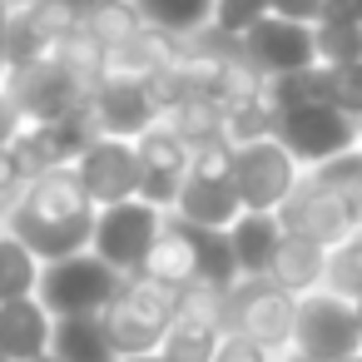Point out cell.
<instances>
[{
    "mask_svg": "<svg viewBox=\"0 0 362 362\" xmlns=\"http://www.w3.org/2000/svg\"><path fill=\"white\" fill-rule=\"evenodd\" d=\"M169 214L184 218V223L228 233V228L243 218V204H238L233 184H218V179H184V189H179V199H174Z\"/></svg>",
    "mask_w": 362,
    "mask_h": 362,
    "instance_id": "18",
    "label": "cell"
},
{
    "mask_svg": "<svg viewBox=\"0 0 362 362\" xmlns=\"http://www.w3.org/2000/svg\"><path fill=\"white\" fill-rule=\"evenodd\" d=\"M327 293L342 303L362 298V233H352L347 243H337L327 253Z\"/></svg>",
    "mask_w": 362,
    "mask_h": 362,
    "instance_id": "28",
    "label": "cell"
},
{
    "mask_svg": "<svg viewBox=\"0 0 362 362\" xmlns=\"http://www.w3.org/2000/svg\"><path fill=\"white\" fill-rule=\"evenodd\" d=\"M50 332L55 317L45 313L40 298H21L0 308V362H40L50 357Z\"/></svg>",
    "mask_w": 362,
    "mask_h": 362,
    "instance_id": "16",
    "label": "cell"
},
{
    "mask_svg": "<svg viewBox=\"0 0 362 362\" xmlns=\"http://www.w3.org/2000/svg\"><path fill=\"white\" fill-rule=\"evenodd\" d=\"M293 327H298V298H288L268 278H243L223 303V332H238L263 352L283 347L293 352Z\"/></svg>",
    "mask_w": 362,
    "mask_h": 362,
    "instance_id": "5",
    "label": "cell"
},
{
    "mask_svg": "<svg viewBox=\"0 0 362 362\" xmlns=\"http://www.w3.org/2000/svg\"><path fill=\"white\" fill-rule=\"evenodd\" d=\"M327 75H332V105L347 119H362V60L347 70H327Z\"/></svg>",
    "mask_w": 362,
    "mask_h": 362,
    "instance_id": "31",
    "label": "cell"
},
{
    "mask_svg": "<svg viewBox=\"0 0 362 362\" xmlns=\"http://www.w3.org/2000/svg\"><path fill=\"white\" fill-rule=\"evenodd\" d=\"M194 248H189V238L174 228V218L164 214V233L154 238V248H149V258H144V268H139V278H154V283H164V288H194Z\"/></svg>",
    "mask_w": 362,
    "mask_h": 362,
    "instance_id": "24",
    "label": "cell"
},
{
    "mask_svg": "<svg viewBox=\"0 0 362 362\" xmlns=\"http://www.w3.org/2000/svg\"><path fill=\"white\" fill-rule=\"evenodd\" d=\"M179 303H184V288H164L154 278H124L119 298L105 308V327H110V342L119 357H144V352H159L164 332L179 322Z\"/></svg>",
    "mask_w": 362,
    "mask_h": 362,
    "instance_id": "2",
    "label": "cell"
},
{
    "mask_svg": "<svg viewBox=\"0 0 362 362\" xmlns=\"http://www.w3.org/2000/svg\"><path fill=\"white\" fill-rule=\"evenodd\" d=\"M293 352L313 362H347L362 352V322L352 303L332 298L327 288L298 303V327H293Z\"/></svg>",
    "mask_w": 362,
    "mask_h": 362,
    "instance_id": "8",
    "label": "cell"
},
{
    "mask_svg": "<svg viewBox=\"0 0 362 362\" xmlns=\"http://www.w3.org/2000/svg\"><path fill=\"white\" fill-rule=\"evenodd\" d=\"M16 11H40V6H70V0H11Z\"/></svg>",
    "mask_w": 362,
    "mask_h": 362,
    "instance_id": "37",
    "label": "cell"
},
{
    "mask_svg": "<svg viewBox=\"0 0 362 362\" xmlns=\"http://www.w3.org/2000/svg\"><path fill=\"white\" fill-rule=\"evenodd\" d=\"M139 11V21L154 30V35H169V40H199L214 30V6L218 0H129Z\"/></svg>",
    "mask_w": 362,
    "mask_h": 362,
    "instance_id": "22",
    "label": "cell"
},
{
    "mask_svg": "<svg viewBox=\"0 0 362 362\" xmlns=\"http://www.w3.org/2000/svg\"><path fill=\"white\" fill-rule=\"evenodd\" d=\"M347 362H362V352H357V357H347Z\"/></svg>",
    "mask_w": 362,
    "mask_h": 362,
    "instance_id": "42",
    "label": "cell"
},
{
    "mask_svg": "<svg viewBox=\"0 0 362 362\" xmlns=\"http://www.w3.org/2000/svg\"><path fill=\"white\" fill-rule=\"evenodd\" d=\"M95 204L85 199L75 169H50V174H35L21 199L0 214L11 238H21L40 263H65L75 253H90V238H95Z\"/></svg>",
    "mask_w": 362,
    "mask_h": 362,
    "instance_id": "1",
    "label": "cell"
},
{
    "mask_svg": "<svg viewBox=\"0 0 362 362\" xmlns=\"http://www.w3.org/2000/svg\"><path fill=\"white\" fill-rule=\"evenodd\" d=\"M243 65L258 80H283V75H303L317 65V35L313 25L283 21V16H263L243 40H238Z\"/></svg>",
    "mask_w": 362,
    "mask_h": 362,
    "instance_id": "9",
    "label": "cell"
},
{
    "mask_svg": "<svg viewBox=\"0 0 362 362\" xmlns=\"http://www.w3.org/2000/svg\"><path fill=\"white\" fill-rule=\"evenodd\" d=\"M11 16H16V6H11V0H0V90H6V80H11V60H6V40H11Z\"/></svg>",
    "mask_w": 362,
    "mask_h": 362,
    "instance_id": "35",
    "label": "cell"
},
{
    "mask_svg": "<svg viewBox=\"0 0 362 362\" xmlns=\"http://www.w3.org/2000/svg\"><path fill=\"white\" fill-rule=\"evenodd\" d=\"M25 184H30V174H25L21 154H16V149H0V214H6V209L21 199Z\"/></svg>",
    "mask_w": 362,
    "mask_h": 362,
    "instance_id": "32",
    "label": "cell"
},
{
    "mask_svg": "<svg viewBox=\"0 0 362 362\" xmlns=\"http://www.w3.org/2000/svg\"><path fill=\"white\" fill-rule=\"evenodd\" d=\"M50 357L55 362H119V352L110 342V327H105V313H95V317H55Z\"/></svg>",
    "mask_w": 362,
    "mask_h": 362,
    "instance_id": "23",
    "label": "cell"
},
{
    "mask_svg": "<svg viewBox=\"0 0 362 362\" xmlns=\"http://www.w3.org/2000/svg\"><path fill=\"white\" fill-rule=\"evenodd\" d=\"M70 6L80 11V30H85L105 55L149 35V25L139 21V11L129 6V0H70Z\"/></svg>",
    "mask_w": 362,
    "mask_h": 362,
    "instance_id": "19",
    "label": "cell"
},
{
    "mask_svg": "<svg viewBox=\"0 0 362 362\" xmlns=\"http://www.w3.org/2000/svg\"><path fill=\"white\" fill-rule=\"evenodd\" d=\"M214 362H273V352H263L258 342H248V337H238V332H223Z\"/></svg>",
    "mask_w": 362,
    "mask_h": 362,
    "instance_id": "34",
    "label": "cell"
},
{
    "mask_svg": "<svg viewBox=\"0 0 362 362\" xmlns=\"http://www.w3.org/2000/svg\"><path fill=\"white\" fill-rule=\"evenodd\" d=\"M268 283L283 288V293L298 298V303L313 298V293H322V283H327V248L283 233V243H278V253H273V268H268Z\"/></svg>",
    "mask_w": 362,
    "mask_h": 362,
    "instance_id": "17",
    "label": "cell"
},
{
    "mask_svg": "<svg viewBox=\"0 0 362 362\" xmlns=\"http://www.w3.org/2000/svg\"><path fill=\"white\" fill-rule=\"evenodd\" d=\"M0 233H6V223H0Z\"/></svg>",
    "mask_w": 362,
    "mask_h": 362,
    "instance_id": "44",
    "label": "cell"
},
{
    "mask_svg": "<svg viewBox=\"0 0 362 362\" xmlns=\"http://www.w3.org/2000/svg\"><path fill=\"white\" fill-rule=\"evenodd\" d=\"M218 342H223V327H209V322H189V317H179V322L164 332L159 357H164V362H214Z\"/></svg>",
    "mask_w": 362,
    "mask_h": 362,
    "instance_id": "27",
    "label": "cell"
},
{
    "mask_svg": "<svg viewBox=\"0 0 362 362\" xmlns=\"http://www.w3.org/2000/svg\"><path fill=\"white\" fill-rule=\"evenodd\" d=\"M119 362H164L159 352H144V357H119Z\"/></svg>",
    "mask_w": 362,
    "mask_h": 362,
    "instance_id": "38",
    "label": "cell"
},
{
    "mask_svg": "<svg viewBox=\"0 0 362 362\" xmlns=\"http://www.w3.org/2000/svg\"><path fill=\"white\" fill-rule=\"evenodd\" d=\"M75 179H80V189L95 209L129 204V199H139V154L124 139H100L95 134L85 144V154L75 159Z\"/></svg>",
    "mask_w": 362,
    "mask_h": 362,
    "instance_id": "11",
    "label": "cell"
},
{
    "mask_svg": "<svg viewBox=\"0 0 362 362\" xmlns=\"http://www.w3.org/2000/svg\"><path fill=\"white\" fill-rule=\"evenodd\" d=\"M337 11V0H273V16L298 21V25H317Z\"/></svg>",
    "mask_w": 362,
    "mask_h": 362,
    "instance_id": "33",
    "label": "cell"
},
{
    "mask_svg": "<svg viewBox=\"0 0 362 362\" xmlns=\"http://www.w3.org/2000/svg\"><path fill=\"white\" fill-rule=\"evenodd\" d=\"M119 288H124V273H115L95 253H75L65 263H45L35 298L45 303L50 317H95L119 298Z\"/></svg>",
    "mask_w": 362,
    "mask_h": 362,
    "instance_id": "4",
    "label": "cell"
},
{
    "mask_svg": "<svg viewBox=\"0 0 362 362\" xmlns=\"http://www.w3.org/2000/svg\"><path fill=\"white\" fill-rule=\"evenodd\" d=\"M342 204H347V218H352V228L362 233V184H357V189H347V194H342Z\"/></svg>",
    "mask_w": 362,
    "mask_h": 362,
    "instance_id": "36",
    "label": "cell"
},
{
    "mask_svg": "<svg viewBox=\"0 0 362 362\" xmlns=\"http://www.w3.org/2000/svg\"><path fill=\"white\" fill-rule=\"evenodd\" d=\"M357 144H362V119H357Z\"/></svg>",
    "mask_w": 362,
    "mask_h": 362,
    "instance_id": "41",
    "label": "cell"
},
{
    "mask_svg": "<svg viewBox=\"0 0 362 362\" xmlns=\"http://www.w3.org/2000/svg\"><path fill=\"white\" fill-rule=\"evenodd\" d=\"M278 243H283V223H278V214H243V218L228 228V248H233L238 278H268Z\"/></svg>",
    "mask_w": 362,
    "mask_h": 362,
    "instance_id": "21",
    "label": "cell"
},
{
    "mask_svg": "<svg viewBox=\"0 0 362 362\" xmlns=\"http://www.w3.org/2000/svg\"><path fill=\"white\" fill-rule=\"evenodd\" d=\"M95 139L90 115H70V119H50V124H25V134L11 144L25 164V174H50V169H75V159L85 154V144Z\"/></svg>",
    "mask_w": 362,
    "mask_h": 362,
    "instance_id": "15",
    "label": "cell"
},
{
    "mask_svg": "<svg viewBox=\"0 0 362 362\" xmlns=\"http://www.w3.org/2000/svg\"><path fill=\"white\" fill-rule=\"evenodd\" d=\"M40 362H55V357H40Z\"/></svg>",
    "mask_w": 362,
    "mask_h": 362,
    "instance_id": "43",
    "label": "cell"
},
{
    "mask_svg": "<svg viewBox=\"0 0 362 362\" xmlns=\"http://www.w3.org/2000/svg\"><path fill=\"white\" fill-rule=\"evenodd\" d=\"M85 115H90L100 139L134 144L139 134H149L164 119V105H159L154 85H95L85 100Z\"/></svg>",
    "mask_w": 362,
    "mask_h": 362,
    "instance_id": "12",
    "label": "cell"
},
{
    "mask_svg": "<svg viewBox=\"0 0 362 362\" xmlns=\"http://www.w3.org/2000/svg\"><path fill=\"white\" fill-rule=\"evenodd\" d=\"M313 184L317 189H327V194H347V189H357L362 184V144L352 149V154H342V159H332V164H322V169H313Z\"/></svg>",
    "mask_w": 362,
    "mask_h": 362,
    "instance_id": "30",
    "label": "cell"
},
{
    "mask_svg": "<svg viewBox=\"0 0 362 362\" xmlns=\"http://www.w3.org/2000/svg\"><path fill=\"white\" fill-rule=\"evenodd\" d=\"M268 115H273L268 134L293 154L298 169H322V164H332V159L357 149V119H347L337 105L303 100V105H278Z\"/></svg>",
    "mask_w": 362,
    "mask_h": 362,
    "instance_id": "3",
    "label": "cell"
},
{
    "mask_svg": "<svg viewBox=\"0 0 362 362\" xmlns=\"http://www.w3.org/2000/svg\"><path fill=\"white\" fill-rule=\"evenodd\" d=\"M164 233V214L149 209L144 199H129V204H115V209H100L95 214V238H90V253L105 258L115 273L134 278L154 248V238Z\"/></svg>",
    "mask_w": 362,
    "mask_h": 362,
    "instance_id": "7",
    "label": "cell"
},
{
    "mask_svg": "<svg viewBox=\"0 0 362 362\" xmlns=\"http://www.w3.org/2000/svg\"><path fill=\"white\" fill-rule=\"evenodd\" d=\"M40 273H45V263L21 238L0 233V308L21 303V298H35L40 293Z\"/></svg>",
    "mask_w": 362,
    "mask_h": 362,
    "instance_id": "26",
    "label": "cell"
},
{
    "mask_svg": "<svg viewBox=\"0 0 362 362\" xmlns=\"http://www.w3.org/2000/svg\"><path fill=\"white\" fill-rule=\"evenodd\" d=\"M174 218V214H169ZM174 228L189 238V248H194V283L199 288H214V293H233L243 278H238V263H233V248H228V233H218V228H199V223H184V218H174Z\"/></svg>",
    "mask_w": 362,
    "mask_h": 362,
    "instance_id": "20",
    "label": "cell"
},
{
    "mask_svg": "<svg viewBox=\"0 0 362 362\" xmlns=\"http://www.w3.org/2000/svg\"><path fill=\"white\" fill-rule=\"evenodd\" d=\"M283 362H313V357H303V352H288V357H283Z\"/></svg>",
    "mask_w": 362,
    "mask_h": 362,
    "instance_id": "39",
    "label": "cell"
},
{
    "mask_svg": "<svg viewBox=\"0 0 362 362\" xmlns=\"http://www.w3.org/2000/svg\"><path fill=\"white\" fill-rule=\"evenodd\" d=\"M278 223H283L288 238H308V243H317V248H327V253L357 233L352 218H347V204H342L337 194L317 189L313 179L298 184V194L278 209Z\"/></svg>",
    "mask_w": 362,
    "mask_h": 362,
    "instance_id": "14",
    "label": "cell"
},
{
    "mask_svg": "<svg viewBox=\"0 0 362 362\" xmlns=\"http://www.w3.org/2000/svg\"><path fill=\"white\" fill-rule=\"evenodd\" d=\"M303 184V169L278 139H253L233 144V194L243 214H278Z\"/></svg>",
    "mask_w": 362,
    "mask_h": 362,
    "instance_id": "6",
    "label": "cell"
},
{
    "mask_svg": "<svg viewBox=\"0 0 362 362\" xmlns=\"http://www.w3.org/2000/svg\"><path fill=\"white\" fill-rule=\"evenodd\" d=\"M313 35H317V65L322 70H347L362 60V16L357 11H337V16L317 21Z\"/></svg>",
    "mask_w": 362,
    "mask_h": 362,
    "instance_id": "25",
    "label": "cell"
},
{
    "mask_svg": "<svg viewBox=\"0 0 362 362\" xmlns=\"http://www.w3.org/2000/svg\"><path fill=\"white\" fill-rule=\"evenodd\" d=\"M263 16H273V0H218L214 6V35L238 45Z\"/></svg>",
    "mask_w": 362,
    "mask_h": 362,
    "instance_id": "29",
    "label": "cell"
},
{
    "mask_svg": "<svg viewBox=\"0 0 362 362\" xmlns=\"http://www.w3.org/2000/svg\"><path fill=\"white\" fill-rule=\"evenodd\" d=\"M352 313H357V322H362V298H357V303H352Z\"/></svg>",
    "mask_w": 362,
    "mask_h": 362,
    "instance_id": "40",
    "label": "cell"
},
{
    "mask_svg": "<svg viewBox=\"0 0 362 362\" xmlns=\"http://www.w3.org/2000/svg\"><path fill=\"white\" fill-rule=\"evenodd\" d=\"M6 95L16 100V110L25 115V124H50V119H70L85 110L90 90L80 80H70L55 60L50 65H35V70H21L6 80Z\"/></svg>",
    "mask_w": 362,
    "mask_h": 362,
    "instance_id": "13",
    "label": "cell"
},
{
    "mask_svg": "<svg viewBox=\"0 0 362 362\" xmlns=\"http://www.w3.org/2000/svg\"><path fill=\"white\" fill-rule=\"evenodd\" d=\"M134 154H139V199H144L149 209L169 214L174 199H179V189H184V179H189L194 144H189L169 119H159L149 134L134 139Z\"/></svg>",
    "mask_w": 362,
    "mask_h": 362,
    "instance_id": "10",
    "label": "cell"
}]
</instances>
